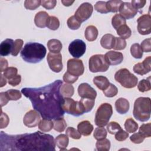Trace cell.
I'll return each mask as SVG.
<instances>
[{
    "instance_id": "11",
    "label": "cell",
    "mask_w": 151,
    "mask_h": 151,
    "mask_svg": "<svg viewBox=\"0 0 151 151\" xmlns=\"http://www.w3.org/2000/svg\"><path fill=\"white\" fill-rule=\"evenodd\" d=\"M47 60L50 69L55 73H60L63 68L62 63V55L60 52H49L47 57Z\"/></svg>"
},
{
    "instance_id": "50",
    "label": "cell",
    "mask_w": 151,
    "mask_h": 151,
    "mask_svg": "<svg viewBox=\"0 0 151 151\" xmlns=\"http://www.w3.org/2000/svg\"><path fill=\"white\" fill-rule=\"evenodd\" d=\"M17 73H18V70L17 68L13 67H8L4 71L3 75L6 78L10 80L14 78V77H15L17 75Z\"/></svg>"
},
{
    "instance_id": "59",
    "label": "cell",
    "mask_w": 151,
    "mask_h": 151,
    "mask_svg": "<svg viewBox=\"0 0 151 151\" xmlns=\"http://www.w3.org/2000/svg\"><path fill=\"white\" fill-rule=\"evenodd\" d=\"M21 81V75H17L15 77H14V78L8 80V83L9 84L11 85L12 86H16L17 85H18Z\"/></svg>"
},
{
    "instance_id": "14",
    "label": "cell",
    "mask_w": 151,
    "mask_h": 151,
    "mask_svg": "<svg viewBox=\"0 0 151 151\" xmlns=\"http://www.w3.org/2000/svg\"><path fill=\"white\" fill-rule=\"evenodd\" d=\"M40 122V115L35 110H31L25 113L23 118V123L28 127H34Z\"/></svg>"
},
{
    "instance_id": "40",
    "label": "cell",
    "mask_w": 151,
    "mask_h": 151,
    "mask_svg": "<svg viewBox=\"0 0 151 151\" xmlns=\"http://www.w3.org/2000/svg\"><path fill=\"white\" fill-rule=\"evenodd\" d=\"M47 27L51 30H57L60 27V21L55 16H50L47 21Z\"/></svg>"
},
{
    "instance_id": "41",
    "label": "cell",
    "mask_w": 151,
    "mask_h": 151,
    "mask_svg": "<svg viewBox=\"0 0 151 151\" xmlns=\"http://www.w3.org/2000/svg\"><path fill=\"white\" fill-rule=\"evenodd\" d=\"M93 136L94 139L97 140L103 139L107 136V131L104 127L99 126V127L95 129Z\"/></svg>"
},
{
    "instance_id": "39",
    "label": "cell",
    "mask_w": 151,
    "mask_h": 151,
    "mask_svg": "<svg viewBox=\"0 0 151 151\" xmlns=\"http://www.w3.org/2000/svg\"><path fill=\"white\" fill-rule=\"evenodd\" d=\"M139 133L144 137H150L151 136V123L142 124L139 127Z\"/></svg>"
},
{
    "instance_id": "20",
    "label": "cell",
    "mask_w": 151,
    "mask_h": 151,
    "mask_svg": "<svg viewBox=\"0 0 151 151\" xmlns=\"http://www.w3.org/2000/svg\"><path fill=\"white\" fill-rule=\"evenodd\" d=\"M130 107L129 101L123 97L118 99L115 102V108L118 113L121 114H126L128 112Z\"/></svg>"
},
{
    "instance_id": "43",
    "label": "cell",
    "mask_w": 151,
    "mask_h": 151,
    "mask_svg": "<svg viewBox=\"0 0 151 151\" xmlns=\"http://www.w3.org/2000/svg\"><path fill=\"white\" fill-rule=\"evenodd\" d=\"M67 24L70 29L76 30L78 29L80 27L81 23L76 19L74 15H73L68 18L67 21Z\"/></svg>"
},
{
    "instance_id": "7",
    "label": "cell",
    "mask_w": 151,
    "mask_h": 151,
    "mask_svg": "<svg viewBox=\"0 0 151 151\" xmlns=\"http://www.w3.org/2000/svg\"><path fill=\"white\" fill-rule=\"evenodd\" d=\"M62 109L64 112L74 116L83 115L84 109L80 101H74L71 97H64Z\"/></svg>"
},
{
    "instance_id": "46",
    "label": "cell",
    "mask_w": 151,
    "mask_h": 151,
    "mask_svg": "<svg viewBox=\"0 0 151 151\" xmlns=\"http://www.w3.org/2000/svg\"><path fill=\"white\" fill-rule=\"evenodd\" d=\"M23 40L21 39H17L16 40L14 41V43L13 45V47H12V50L11 51V55L12 56H17L19 52L21 51L22 45H23Z\"/></svg>"
},
{
    "instance_id": "57",
    "label": "cell",
    "mask_w": 151,
    "mask_h": 151,
    "mask_svg": "<svg viewBox=\"0 0 151 151\" xmlns=\"http://www.w3.org/2000/svg\"><path fill=\"white\" fill-rule=\"evenodd\" d=\"M9 122V119L8 116V115L6 113H4L1 110V125L0 128L4 129L6 127V126L8 125V123Z\"/></svg>"
},
{
    "instance_id": "49",
    "label": "cell",
    "mask_w": 151,
    "mask_h": 151,
    "mask_svg": "<svg viewBox=\"0 0 151 151\" xmlns=\"http://www.w3.org/2000/svg\"><path fill=\"white\" fill-rule=\"evenodd\" d=\"M94 9L96 11L101 14H107L109 12L106 1H97L94 5Z\"/></svg>"
},
{
    "instance_id": "51",
    "label": "cell",
    "mask_w": 151,
    "mask_h": 151,
    "mask_svg": "<svg viewBox=\"0 0 151 151\" xmlns=\"http://www.w3.org/2000/svg\"><path fill=\"white\" fill-rule=\"evenodd\" d=\"M66 134L74 139H79L81 137V133L73 127H68L66 131Z\"/></svg>"
},
{
    "instance_id": "47",
    "label": "cell",
    "mask_w": 151,
    "mask_h": 151,
    "mask_svg": "<svg viewBox=\"0 0 151 151\" xmlns=\"http://www.w3.org/2000/svg\"><path fill=\"white\" fill-rule=\"evenodd\" d=\"M126 47V42L125 40L120 37H115L114 42L113 48L116 50H124Z\"/></svg>"
},
{
    "instance_id": "58",
    "label": "cell",
    "mask_w": 151,
    "mask_h": 151,
    "mask_svg": "<svg viewBox=\"0 0 151 151\" xmlns=\"http://www.w3.org/2000/svg\"><path fill=\"white\" fill-rule=\"evenodd\" d=\"M146 3V1L145 0H132L131 2V4L137 10L138 9L142 8Z\"/></svg>"
},
{
    "instance_id": "5",
    "label": "cell",
    "mask_w": 151,
    "mask_h": 151,
    "mask_svg": "<svg viewBox=\"0 0 151 151\" xmlns=\"http://www.w3.org/2000/svg\"><path fill=\"white\" fill-rule=\"evenodd\" d=\"M114 79L126 88H132L136 87L138 82L137 77L125 68L119 70L115 73Z\"/></svg>"
},
{
    "instance_id": "32",
    "label": "cell",
    "mask_w": 151,
    "mask_h": 151,
    "mask_svg": "<svg viewBox=\"0 0 151 151\" xmlns=\"http://www.w3.org/2000/svg\"><path fill=\"white\" fill-rule=\"evenodd\" d=\"M53 129L58 132H63L67 127V123L65 119L63 117H59L54 120Z\"/></svg>"
},
{
    "instance_id": "63",
    "label": "cell",
    "mask_w": 151,
    "mask_h": 151,
    "mask_svg": "<svg viewBox=\"0 0 151 151\" xmlns=\"http://www.w3.org/2000/svg\"><path fill=\"white\" fill-rule=\"evenodd\" d=\"M6 84V78L4 77V75H2V74H1V85L0 87H2L3 86H5Z\"/></svg>"
},
{
    "instance_id": "38",
    "label": "cell",
    "mask_w": 151,
    "mask_h": 151,
    "mask_svg": "<svg viewBox=\"0 0 151 151\" xmlns=\"http://www.w3.org/2000/svg\"><path fill=\"white\" fill-rule=\"evenodd\" d=\"M80 103H81L85 113L90 112L92 109L93 108L95 103V100L89 99H84L81 98V99L80 100Z\"/></svg>"
},
{
    "instance_id": "15",
    "label": "cell",
    "mask_w": 151,
    "mask_h": 151,
    "mask_svg": "<svg viewBox=\"0 0 151 151\" xmlns=\"http://www.w3.org/2000/svg\"><path fill=\"white\" fill-rule=\"evenodd\" d=\"M78 93L80 97L84 99L95 100L97 96L96 91L86 83H81L78 86Z\"/></svg>"
},
{
    "instance_id": "44",
    "label": "cell",
    "mask_w": 151,
    "mask_h": 151,
    "mask_svg": "<svg viewBox=\"0 0 151 151\" xmlns=\"http://www.w3.org/2000/svg\"><path fill=\"white\" fill-rule=\"evenodd\" d=\"M40 0H26L24 1V6L28 10H35L41 5Z\"/></svg>"
},
{
    "instance_id": "48",
    "label": "cell",
    "mask_w": 151,
    "mask_h": 151,
    "mask_svg": "<svg viewBox=\"0 0 151 151\" xmlns=\"http://www.w3.org/2000/svg\"><path fill=\"white\" fill-rule=\"evenodd\" d=\"M122 129L121 126L116 122H111L107 125V130L110 134H114Z\"/></svg>"
},
{
    "instance_id": "16",
    "label": "cell",
    "mask_w": 151,
    "mask_h": 151,
    "mask_svg": "<svg viewBox=\"0 0 151 151\" xmlns=\"http://www.w3.org/2000/svg\"><path fill=\"white\" fill-rule=\"evenodd\" d=\"M120 15L125 19H130L133 18L137 13V10L135 9L130 2H123L119 8Z\"/></svg>"
},
{
    "instance_id": "17",
    "label": "cell",
    "mask_w": 151,
    "mask_h": 151,
    "mask_svg": "<svg viewBox=\"0 0 151 151\" xmlns=\"http://www.w3.org/2000/svg\"><path fill=\"white\" fill-rule=\"evenodd\" d=\"M151 57H146L142 63L136 64L133 67V71L139 75L143 76L149 73L151 70Z\"/></svg>"
},
{
    "instance_id": "8",
    "label": "cell",
    "mask_w": 151,
    "mask_h": 151,
    "mask_svg": "<svg viewBox=\"0 0 151 151\" xmlns=\"http://www.w3.org/2000/svg\"><path fill=\"white\" fill-rule=\"evenodd\" d=\"M88 67L92 73L105 72L109 69V65L106 61L104 55L96 54L90 58Z\"/></svg>"
},
{
    "instance_id": "23",
    "label": "cell",
    "mask_w": 151,
    "mask_h": 151,
    "mask_svg": "<svg viewBox=\"0 0 151 151\" xmlns=\"http://www.w3.org/2000/svg\"><path fill=\"white\" fill-rule=\"evenodd\" d=\"M115 37L111 34H104L100 40V44L105 49L110 50L113 48Z\"/></svg>"
},
{
    "instance_id": "55",
    "label": "cell",
    "mask_w": 151,
    "mask_h": 151,
    "mask_svg": "<svg viewBox=\"0 0 151 151\" xmlns=\"http://www.w3.org/2000/svg\"><path fill=\"white\" fill-rule=\"evenodd\" d=\"M128 136H129V133L122 129H120L115 134L116 140L119 142L125 140L128 137Z\"/></svg>"
},
{
    "instance_id": "3",
    "label": "cell",
    "mask_w": 151,
    "mask_h": 151,
    "mask_svg": "<svg viewBox=\"0 0 151 151\" xmlns=\"http://www.w3.org/2000/svg\"><path fill=\"white\" fill-rule=\"evenodd\" d=\"M47 52L44 45L38 42L27 43L21 51V57L29 63H38L45 57Z\"/></svg>"
},
{
    "instance_id": "29",
    "label": "cell",
    "mask_w": 151,
    "mask_h": 151,
    "mask_svg": "<svg viewBox=\"0 0 151 151\" xmlns=\"http://www.w3.org/2000/svg\"><path fill=\"white\" fill-rule=\"evenodd\" d=\"M54 126V122L50 119H42L38 124L39 129L43 132H48L50 131Z\"/></svg>"
},
{
    "instance_id": "45",
    "label": "cell",
    "mask_w": 151,
    "mask_h": 151,
    "mask_svg": "<svg viewBox=\"0 0 151 151\" xmlns=\"http://www.w3.org/2000/svg\"><path fill=\"white\" fill-rule=\"evenodd\" d=\"M6 92V96L9 100H18L21 98L22 94L21 93L17 90L15 89H9Z\"/></svg>"
},
{
    "instance_id": "21",
    "label": "cell",
    "mask_w": 151,
    "mask_h": 151,
    "mask_svg": "<svg viewBox=\"0 0 151 151\" xmlns=\"http://www.w3.org/2000/svg\"><path fill=\"white\" fill-rule=\"evenodd\" d=\"M14 41L12 39L7 38L4 40L0 44V54L1 56H6L11 54Z\"/></svg>"
},
{
    "instance_id": "18",
    "label": "cell",
    "mask_w": 151,
    "mask_h": 151,
    "mask_svg": "<svg viewBox=\"0 0 151 151\" xmlns=\"http://www.w3.org/2000/svg\"><path fill=\"white\" fill-rule=\"evenodd\" d=\"M104 57L109 65H111L120 64L123 60V54L120 52L115 51H110L107 52L104 55Z\"/></svg>"
},
{
    "instance_id": "13",
    "label": "cell",
    "mask_w": 151,
    "mask_h": 151,
    "mask_svg": "<svg viewBox=\"0 0 151 151\" xmlns=\"http://www.w3.org/2000/svg\"><path fill=\"white\" fill-rule=\"evenodd\" d=\"M137 31L141 35H148L151 32V16L150 14H144L137 20Z\"/></svg>"
},
{
    "instance_id": "25",
    "label": "cell",
    "mask_w": 151,
    "mask_h": 151,
    "mask_svg": "<svg viewBox=\"0 0 151 151\" xmlns=\"http://www.w3.org/2000/svg\"><path fill=\"white\" fill-rule=\"evenodd\" d=\"M68 137L65 134H61L57 136L55 139V145H57L60 150H66V148L68 145Z\"/></svg>"
},
{
    "instance_id": "37",
    "label": "cell",
    "mask_w": 151,
    "mask_h": 151,
    "mask_svg": "<svg viewBox=\"0 0 151 151\" xmlns=\"http://www.w3.org/2000/svg\"><path fill=\"white\" fill-rule=\"evenodd\" d=\"M126 19L120 14H116L114 15L111 19V24L113 28L116 30L120 26L126 24Z\"/></svg>"
},
{
    "instance_id": "62",
    "label": "cell",
    "mask_w": 151,
    "mask_h": 151,
    "mask_svg": "<svg viewBox=\"0 0 151 151\" xmlns=\"http://www.w3.org/2000/svg\"><path fill=\"white\" fill-rule=\"evenodd\" d=\"M74 2V1H70V0H61V3L66 6H69L71 5Z\"/></svg>"
},
{
    "instance_id": "33",
    "label": "cell",
    "mask_w": 151,
    "mask_h": 151,
    "mask_svg": "<svg viewBox=\"0 0 151 151\" xmlns=\"http://www.w3.org/2000/svg\"><path fill=\"white\" fill-rule=\"evenodd\" d=\"M110 142L107 139H103L97 140L96 143V150L99 151H108L110 148Z\"/></svg>"
},
{
    "instance_id": "22",
    "label": "cell",
    "mask_w": 151,
    "mask_h": 151,
    "mask_svg": "<svg viewBox=\"0 0 151 151\" xmlns=\"http://www.w3.org/2000/svg\"><path fill=\"white\" fill-rule=\"evenodd\" d=\"M77 130L81 134L87 136L91 134L93 130V126L88 120L81 122L77 125Z\"/></svg>"
},
{
    "instance_id": "35",
    "label": "cell",
    "mask_w": 151,
    "mask_h": 151,
    "mask_svg": "<svg viewBox=\"0 0 151 151\" xmlns=\"http://www.w3.org/2000/svg\"><path fill=\"white\" fill-rule=\"evenodd\" d=\"M137 88L140 92L148 91L151 89L150 77H149L147 79H143L140 80L137 85Z\"/></svg>"
},
{
    "instance_id": "54",
    "label": "cell",
    "mask_w": 151,
    "mask_h": 151,
    "mask_svg": "<svg viewBox=\"0 0 151 151\" xmlns=\"http://www.w3.org/2000/svg\"><path fill=\"white\" fill-rule=\"evenodd\" d=\"M57 4L55 0H42L41 1V5L47 9H53Z\"/></svg>"
},
{
    "instance_id": "56",
    "label": "cell",
    "mask_w": 151,
    "mask_h": 151,
    "mask_svg": "<svg viewBox=\"0 0 151 151\" xmlns=\"http://www.w3.org/2000/svg\"><path fill=\"white\" fill-rule=\"evenodd\" d=\"M145 138L140 133H134L133 134H132L130 137V140L134 143H136V144H139V143H142L144 140H145Z\"/></svg>"
},
{
    "instance_id": "10",
    "label": "cell",
    "mask_w": 151,
    "mask_h": 151,
    "mask_svg": "<svg viewBox=\"0 0 151 151\" xmlns=\"http://www.w3.org/2000/svg\"><path fill=\"white\" fill-rule=\"evenodd\" d=\"M86 50V43L80 39H76L73 41L68 46V51L70 54L75 58H78L83 55Z\"/></svg>"
},
{
    "instance_id": "52",
    "label": "cell",
    "mask_w": 151,
    "mask_h": 151,
    "mask_svg": "<svg viewBox=\"0 0 151 151\" xmlns=\"http://www.w3.org/2000/svg\"><path fill=\"white\" fill-rule=\"evenodd\" d=\"M141 48L145 52H150L151 51V38H148L144 40L140 44Z\"/></svg>"
},
{
    "instance_id": "34",
    "label": "cell",
    "mask_w": 151,
    "mask_h": 151,
    "mask_svg": "<svg viewBox=\"0 0 151 151\" xmlns=\"http://www.w3.org/2000/svg\"><path fill=\"white\" fill-rule=\"evenodd\" d=\"M124 126L125 130L129 133H134L138 129V124L132 118L126 119Z\"/></svg>"
},
{
    "instance_id": "60",
    "label": "cell",
    "mask_w": 151,
    "mask_h": 151,
    "mask_svg": "<svg viewBox=\"0 0 151 151\" xmlns=\"http://www.w3.org/2000/svg\"><path fill=\"white\" fill-rule=\"evenodd\" d=\"M0 100H1V107H3L4 106H5L9 101V99L6 96V92H1L0 93Z\"/></svg>"
},
{
    "instance_id": "2",
    "label": "cell",
    "mask_w": 151,
    "mask_h": 151,
    "mask_svg": "<svg viewBox=\"0 0 151 151\" xmlns=\"http://www.w3.org/2000/svg\"><path fill=\"white\" fill-rule=\"evenodd\" d=\"M0 150L22 151L55 150L54 137L39 131L32 133L9 135L1 132Z\"/></svg>"
},
{
    "instance_id": "31",
    "label": "cell",
    "mask_w": 151,
    "mask_h": 151,
    "mask_svg": "<svg viewBox=\"0 0 151 151\" xmlns=\"http://www.w3.org/2000/svg\"><path fill=\"white\" fill-rule=\"evenodd\" d=\"M123 2L120 0H111L106 2L107 9L110 12H117L119 11L120 5Z\"/></svg>"
},
{
    "instance_id": "6",
    "label": "cell",
    "mask_w": 151,
    "mask_h": 151,
    "mask_svg": "<svg viewBox=\"0 0 151 151\" xmlns=\"http://www.w3.org/2000/svg\"><path fill=\"white\" fill-rule=\"evenodd\" d=\"M113 114V108L110 104L104 103L97 109L95 118V124L97 126L104 127L107 124Z\"/></svg>"
},
{
    "instance_id": "1",
    "label": "cell",
    "mask_w": 151,
    "mask_h": 151,
    "mask_svg": "<svg viewBox=\"0 0 151 151\" xmlns=\"http://www.w3.org/2000/svg\"><path fill=\"white\" fill-rule=\"evenodd\" d=\"M63 81L57 80L44 87L23 88L21 93L30 100L33 108L43 119L54 120L63 117L62 109L64 97L60 93Z\"/></svg>"
},
{
    "instance_id": "61",
    "label": "cell",
    "mask_w": 151,
    "mask_h": 151,
    "mask_svg": "<svg viewBox=\"0 0 151 151\" xmlns=\"http://www.w3.org/2000/svg\"><path fill=\"white\" fill-rule=\"evenodd\" d=\"M8 61L5 58L3 57H1L0 58V71L1 72L4 71L8 68Z\"/></svg>"
},
{
    "instance_id": "19",
    "label": "cell",
    "mask_w": 151,
    "mask_h": 151,
    "mask_svg": "<svg viewBox=\"0 0 151 151\" xmlns=\"http://www.w3.org/2000/svg\"><path fill=\"white\" fill-rule=\"evenodd\" d=\"M49 17L48 14L45 11H40L37 12L34 18L35 25L39 28H45L47 27Z\"/></svg>"
},
{
    "instance_id": "36",
    "label": "cell",
    "mask_w": 151,
    "mask_h": 151,
    "mask_svg": "<svg viewBox=\"0 0 151 151\" xmlns=\"http://www.w3.org/2000/svg\"><path fill=\"white\" fill-rule=\"evenodd\" d=\"M130 53L132 57L135 58L140 59L143 56V51L139 44L134 43L130 47Z\"/></svg>"
},
{
    "instance_id": "53",
    "label": "cell",
    "mask_w": 151,
    "mask_h": 151,
    "mask_svg": "<svg viewBox=\"0 0 151 151\" xmlns=\"http://www.w3.org/2000/svg\"><path fill=\"white\" fill-rule=\"evenodd\" d=\"M78 77L77 76H73L71 74H70L69 73H68L67 71L66 73H64V74L63 75V81L67 83H69V84H73L74 83H75L77 80H78Z\"/></svg>"
},
{
    "instance_id": "28",
    "label": "cell",
    "mask_w": 151,
    "mask_h": 151,
    "mask_svg": "<svg viewBox=\"0 0 151 151\" xmlns=\"http://www.w3.org/2000/svg\"><path fill=\"white\" fill-rule=\"evenodd\" d=\"M60 93L63 97H71L74 93V87L70 84H64L60 87Z\"/></svg>"
},
{
    "instance_id": "27",
    "label": "cell",
    "mask_w": 151,
    "mask_h": 151,
    "mask_svg": "<svg viewBox=\"0 0 151 151\" xmlns=\"http://www.w3.org/2000/svg\"><path fill=\"white\" fill-rule=\"evenodd\" d=\"M84 36L87 41H94L98 36V29L94 25H89L86 28Z\"/></svg>"
},
{
    "instance_id": "30",
    "label": "cell",
    "mask_w": 151,
    "mask_h": 151,
    "mask_svg": "<svg viewBox=\"0 0 151 151\" xmlns=\"http://www.w3.org/2000/svg\"><path fill=\"white\" fill-rule=\"evenodd\" d=\"M117 34L120 37V38L125 40L129 38L132 35V31L129 26L126 24H124L118 28L117 29Z\"/></svg>"
},
{
    "instance_id": "12",
    "label": "cell",
    "mask_w": 151,
    "mask_h": 151,
    "mask_svg": "<svg viewBox=\"0 0 151 151\" xmlns=\"http://www.w3.org/2000/svg\"><path fill=\"white\" fill-rule=\"evenodd\" d=\"M67 71L70 74L79 77L84 73V67L82 60L71 58L68 60L67 64Z\"/></svg>"
},
{
    "instance_id": "42",
    "label": "cell",
    "mask_w": 151,
    "mask_h": 151,
    "mask_svg": "<svg viewBox=\"0 0 151 151\" xmlns=\"http://www.w3.org/2000/svg\"><path fill=\"white\" fill-rule=\"evenodd\" d=\"M104 96L107 97H113L116 96L118 93V89L117 87L113 84L110 83L108 87L103 91Z\"/></svg>"
},
{
    "instance_id": "24",
    "label": "cell",
    "mask_w": 151,
    "mask_h": 151,
    "mask_svg": "<svg viewBox=\"0 0 151 151\" xmlns=\"http://www.w3.org/2000/svg\"><path fill=\"white\" fill-rule=\"evenodd\" d=\"M93 83L100 90L103 91L106 90L110 84V82L108 78L103 76H96L93 78Z\"/></svg>"
},
{
    "instance_id": "4",
    "label": "cell",
    "mask_w": 151,
    "mask_h": 151,
    "mask_svg": "<svg viewBox=\"0 0 151 151\" xmlns=\"http://www.w3.org/2000/svg\"><path fill=\"white\" fill-rule=\"evenodd\" d=\"M150 99L140 97L134 103L133 114L134 117L140 122H146L150 117Z\"/></svg>"
},
{
    "instance_id": "9",
    "label": "cell",
    "mask_w": 151,
    "mask_h": 151,
    "mask_svg": "<svg viewBox=\"0 0 151 151\" xmlns=\"http://www.w3.org/2000/svg\"><path fill=\"white\" fill-rule=\"evenodd\" d=\"M93 11V5L89 2H84L77 8L74 16L76 19L81 23L87 21L91 16Z\"/></svg>"
},
{
    "instance_id": "26",
    "label": "cell",
    "mask_w": 151,
    "mask_h": 151,
    "mask_svg": "<svg viewBox=\"0 0 151 151\" xmlns=\"http://www.w3.org/2000/svg\"><path fill=\"white\" fill-rule=\"evenodd\" d=\"M47 47L50 52L59 53L62 49L63 45L60 40L51 39L47 42Z\"/></svg>"
}]
</instances>
